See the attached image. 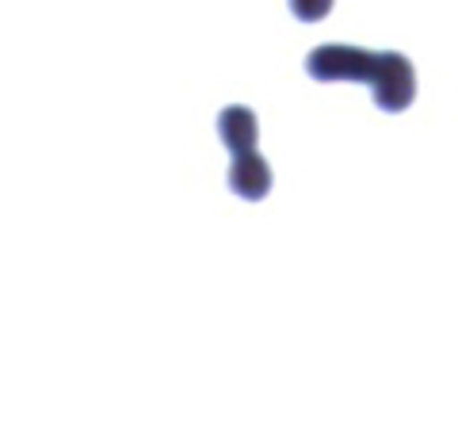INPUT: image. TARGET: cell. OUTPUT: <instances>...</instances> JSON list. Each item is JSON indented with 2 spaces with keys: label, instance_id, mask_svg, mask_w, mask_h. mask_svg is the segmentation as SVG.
<instances>
[{
  "label": "cell",
  "instance_id": "cell-1",
  "mask_svg": "<svg viewBox=\"0 0 458 424\" xmlns=\"http://www.w3.org/2000/svg\"><path fill=\"white\" fill-rule=\"evenodd\" d=\"M378 62H382V54L348 47V42H325V47L310 50L306 73L313 81H363V84H370L378 73Z\"/></svg>",
  "mask_w": 458,
  "mask_h": 424
},
{
  "label": "cell",
  "instance_id": "cell-2",
  "mask_svg": "<svg viewBox=\"0 0 458 424\" xmlns=\"http://www.w3.org/2000/svg\"><path fill=\"white\" fill-rule=\"evenodd\" d=\"M370 92H375V104L382 111H405L417 96V73H412V62L405 58L401 50H382V62H378V73L370 81Z\"/></svg>",
  "mask_w": 458,
  "mask_h": 424
},
{
  "label": "cell",
  "instance_id": "cell-3",
  "mask_svg": "<svg viewBox=\"0 0 458 424\" xmlns=\"http://www.w3.org/2000/svg\"><path fill=\"white\" fill-rule=\"evenodd\" d=\"M229 191L241 195V199H264L271 191V165L256 149L233 153V165H229Z\"/></svg>",
  "mask_w": 458,
  "mask_h": 424
},
{
  "label": "cell",
  "instance_id": "cell-4",
  "mask_svg": "<svg viewBox=\"0 0 458 424\" xmlns=\"http://www.w3.org/2000/svg\"><path fill=\"white\" fill-rule=\"evenodd\" d=\"M218 134H222L229 153L256 149V115H252V107H245V104L225 107L218 115Z\"/></svg>",
  "mask_w": 458,
  "mask_h": 424
},
{
  "label": "cell",
  "instance_id": "cell-5",
  "mask_svg": "<svg viewBox=\"0 0 458 424\" xmlns=\"http://www.w3.org/2000/svg\"><path fill=\"white\" fill-rule=\"evenodd\" d=\"M291 12L302 23H318V20H325L328 12H333V0H291Z\"/></svg>",
  "mask_w": 458,
  "mask_h": 424
}]
</instances>
